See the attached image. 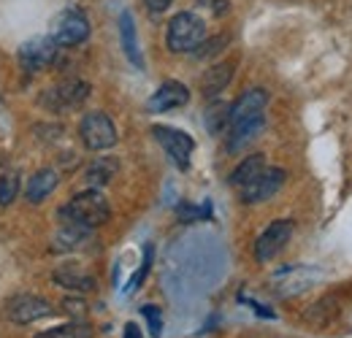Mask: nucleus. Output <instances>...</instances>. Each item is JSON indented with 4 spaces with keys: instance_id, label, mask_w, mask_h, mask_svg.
I'll list each match as a JSON object with an SVG mask.
<instances>
[{
    "instance_id": "obj_16",
    "label": "nucleus",
    "mask_w": 352,
    "mask_h": 338,
    "mask_svg": "<svg viewBox=\"0 0 352 338\" xmlns=\"http://www.w3.org/2000/svg\"><path fill=\"white\" fill-rule=\"evenodd\" d=\"M54 282L65 290H74V293H89L95 290V279L92 273L82 271V268H74V265H65V268H57L54 271Z\"/></svg>"
},
{
    "instance_id": "obj_23",
    "label": "nucleus",
    "mask_w": 352,
    "mask_h": 338,
    "mask_svg": "<svg viewBox=\"0 0 352 338\" xmlns=\"http://www.w3.org/2000/svg\"><path fill=\"white\" fill-rule=\"evenodd\" d=\"M228 120H230V106L228 103H212L209 109H206V127H209V133H222L225 127H228Z\"/></svg>"
},
{
    "instance_id": "obj_12",
    "label": "nucleus",
    "mask_w": 352,
    "mask_h": 338,
    "mask_svg": "<svg viewBox=\"0 0 352 338\" xmlns=\"http://www.w3.org/2000/svg\"><path fill=\"white\" fill-rule=\"evenodd\" d=\"M190 100V89L182 84V82H163L160 89L146 100V111L152 114H160V111H171L179 109Z\"/></svg>"
},
{
    "instance_id": "obj_10",
    "label": "nucleus",
    "mask_w": 352,
    "mask_h": 338,
    "mask_svg": "<svg viewBox=\"0 0 352 338\" xmlns=\"http://www.w3.org/2000/svg\"><path fill=\"white\" fill-rule=\"evenodd\" d=\"M57 49H60V43L54 41L52 36H49V38H33V41L22 43V49H19V63H22V68L30 71V74L44 71L46 65L54 63Z\"/></svg>"
},
{
    "instance_id": "obj_11",
    "label": "nucleus",
    "mask_w": 352,
    "mask_h": 338,
    "mask_svg": "<svg viewBox=\"0 0 352 338\" xmlns=\"http://www.w3.org/2000/svg\"><path fill=\"white\" fill-rule=\"evenodd\" d=\"M268 103V95L263 89H247L233 106H230V120H228V127L241 125V122H250V120H258L263 117V109Z\"/></svg>"
},
{
    "instance_id": "obj_3",
    "label": "nucleus",
    "mask_w": 352,
    "mask_h": 338,
    "mask_svg": "<svg viewBox=\"0 0 352 338\" xmlns=\"http://www.w3.org/2000/svg\"><path fill=\"white\" fill-rule=\"evenodd\" d=\"M79 135H82L85 146L92 152H103L117 144V127L111 122V117L103 111H89L79 125Z\"/></svg>"
},
{
    "instance_id": "obj_26",
    "label": "nucleus",
    "mask_w": 352,
    "mask_h": 338,
    "mask_svg": "<svg viewBox=\"0 0 352 338\" xmlns=\"http://www.w3.org/2000/svg\"><path fill=\"white\" fill-rule=\"evenodd\" d=\"M141 314H144L146 322H149V333H152V338H160V333H163V314H160V308H155V306H144Z\"/></svg>"
},
{
    "instance_id": "obj_6",
    "label": "nucleus",
    "mask_w": 352,
    "mask_h": 338,
    "mask_svg": "<svg viewBox=\"0 0 352 338\" xmlns=\"http://www.w3.org/2000/svg\"><path fill=\"white\" fill-rule=\"evenodd\" d=\"M54 314V306L38 295H14L6 303V317L16 325H30Z\"/></svg>"
},
{
    "instance_id": "obj_27",
    "label": "nucleus",
    "mask_w": 352,
    "mask_h": 338,
    "mask_svg": "<svg viewBox=\"0 0 352 338\" xmlns=\"http://www.w3.org/2000/svg\"><path fill=\"white\" fill-rule=\"evenodd\" d=\"M149 268H152V247H146V249H144V262H141V268H138V271L133 273L128 293H133V290H138V287L144 284V276L149 273Z\"/></svg>"
},
{
    "instance_id": "obj_24",
    "label": "nucleus",
    "mask_w": 352,
    "mask_h": 338,
    "mask_svg": "<svg viewBox=\"0 0 352 338\" xmlns=\"http://www.w3.org/2000/svg\"><path fill=\"white\" fill-rule=\"evenodd\" d=\"M19 195V173L16 170H8L0 176V209L11 206Z\"/></svg>"
},
{
    "instance_id": "obj_29",
    "label": "nucleus",
    "mask_w": 352,
    "mask_h": 338,
    "mask_svg": "<svg viewBox=\"0 0 352 338\" xmlns=\"http://www.w3.org/2000/svg\"><path fill=\"white\" fill-rule=\"evenodd\" d=\"M171 3H174V0H146V8H149V11H166Z\"/></svg>"
},
{
    "instance_id": "obj_15",
    "label": "nucleus",
    "mask_w": 352,
    "mask_h": 338,
    "mask_svg": "<svg viewBox=\"0 0 352 338\" xmlns=\"http://www.w3.org/2000/svg\"><path fill=\"white\" fill-rule=\"evenodd\" d=\"M263 117H258V120H250V122H241V125H233L228 127V152L230 155H236V152H241V149H247L261 133H263Z\"/></svg>"
},
{
    "instance_id": "obj_9",
    "label": "nucleus",
    "mask_w": 352,
    "mask_h": 338,
    "mask_svg": "<svg viewBox=\"0 0 352 338\" xmlns=\"http://www.w3.org/2000/svg\"><path fill=\"white\" fill-rule=\"evenodd\" d=\"M293 238V222L290 219H279V222H271L261 233V238L255 241V257L261 262L274 260L276 254L287 247V241Z\"/></svg>"
},
{
    "instance_id": "obj_22",
    "label": "nucleus",
    "mask_w": 352,
    "mask_h": 338,
    "mask_svg": "<svg viewBox=\"0 0 352 338\" xmlns=\"http://www.w3.org/2000/svg\"><path fill=\"white\" fill-rule=\"evenodd\" d=\"M120 168V163L114 157H103V160H95L92 166L87 168V181L92 187H103L114 179V173Z\"/></svg>"
},
{
    "instance_id": "obj_30",
    "label": "nucleus",
    "mask_w": 352,
    "mask_h": 338,
    "mask_svg": "<svg viewBox=\"0 0 352 338\" xmlns=\"http://www.w3.org/2000/svg\"><path fill=\"white\" fill-rule=\"evenodd\" d=\"M122 338H141L138 325H135V322H128V325H125V336H122Z\"/></svg>"
},
{
    "instance_id": "obj_21",
    "label": "nucleus",
    "mask_w": 352,
    "mask_h": 338,
    "mask_svg": "<svg viewBox=\"0 0 352 338\" xmlns=\"http://www.w3.org/2000/svg\"><path fill=\"white\" fill-rule=\"evenodd\" d=\"M36 338H92V325H87L85 319H74V322L57 325L52 330H44Z\"/></svg>"
},
{
    "instance_id": "obj_20",
    "label": "nucleus",
    "mask_w": 352,
    "mask_h": 338,
    "mask_svg": "<svg viewBox=\"0 0 352 338\" xmlns=\"http://www.w3.org/2000/svg\"><path fill=\"white\" fill-rule=\"evenodd\" d=\"M263 168H265V157H263V155H250L247 160H241V163L236 166V170L230 173V184L241 190L244 184H250V181H252V179H255V176H258V173H261Z\"/></svg>"
},
{
    "instance_id": "obj_8",
    "label": "nucleus",
    "mask_w": 352,
    "mask_h": 338,
    "mask_svg": "<svg viewBox=\"0 0 352 338\" xmlns=\"http://www.w3.org/2000/svg\"><path fill=\"white\" fill-rule=\"evenodd\" d=\"M285 184V170L282 168H263L250 184L241 187V201L244 203H263V201H271Z\"/></svg>"
},
{
    "instance_id": "obj_2",
    "label": "nucleus",
    "mask_w": 352,
    "mask_h": 338,
    "mask_svg": "<svg viewBox=\"0 0 352 338\" xmlns=\"http://www.w3.org/2000/svg\"><path fill=\"white\" fill-rule=\"evenodd\" d=\"M206 38V25L198 14H190V11H182L176 14L174 19L168 22V33H166V43L168 49L176 54H184V52H195Z\"/></svg>"
},
{
    "instance_id": "obj_4",
    "label": "nucleus",
    "mask_w": 352,
    "mask_h": 338,
    "mask_svg": "<svg viewBox=\"0 0 352 338\" xmlns=\"http://www.w3.org/2000/svg\"><path fill=\"white\" fill-rule=\"evenodd\" d=\"M89 22L79 8H65L54 16L52 22V38L60 46H76V43L87 41Z\"/></svg>"
},
{
    "instance_id": "obj_5",
    "label": "nucleus",
    "mask_w": 352,
    "mask_h": 338,
    "mask_svg": "<svg viewBox=\"0 0 352 338\" xmlns=\"http://www.w3.org/2000/svg\"><path fill=\"white\" fill-rule=\"evenodd\" d=\"M89 98L87 82H63L57 87H49L44 95L38 98V103L46 111H71L76 106H82Z\"/></svg>"
},
{
    "instance_id": "obj_1",
    "label": "nucleus",
    "mask_w": 352,
    "mask_h": 338,
    "mask_svg": "<svg viewBox=\"0 0 352 338\" xmlns=\"http://www.w3.org/2000/svg\"><path fill=\"white\" fill-rule=\"evenodd\" d=\"M57 216L65 225H82V227H98L103 222H109L111 216V206L106 201V195H100L98 190H85L79 195H74L65 206H60Z\"/></svg>"
},
{
    "instance_id": "obj_7",
    "label": "nucleus",
    "mask_w": 352,
    "mask_h": 338,
    "mask_svg": "<svg viewBox=\"0 0 352 338\" xmlns=\"http://www.w3.org/2000/svg\"><path fill=\"white\" fill-rule=\"evenodd\" d=\"M152 133H155L157 144L168 152V157L174 160L179 168H187V166H190L195 141H192L187 133H182V130H176V127H166V125H155L152 127Z\"/></svg>"
},
{
    "instance_id": "obj_18",
    "label": "nucleus",
    "mask_w": 352,
    "mask_h": 338,
    "mask_svg": "<svg viewBox=\"0 0 352 338\" xmlns=\"http://www.w3.org/2000/svg\"><path fill=\"white\" fill-rule=\"evenodd\" d=\"M120 36H122V49H125L128 60L135 68H144V57H141V49H138V36H135L131 11H122V16H120Z\"/></svg>"
},
{
    "instance_id": "obj_25",
    "label": "nucleus",
    "mask_w": 352,
    "mask_h": 338,
    "mask_svg": "<svg viewBox=\"0 0 352 338\" xmlns=\"http://www.w3.org/2000/svg\"><path fill=\"white\" fill-rule=\"evenodd\" d=\"M228 46V36H214V38H209V41H204L192 54L198 57V60H209V57H214L217 52H222Z\"/></svg>"
},
{
    "instance_id": "obj_28",
    "label": "nucleus",
    "mask_w": 352,
    "mask_h": 338,
    "mask_svg": "<svg viewBox=\"0 0 352 338\" xmlns=\"http://www.w3.org/2000/svg\"><path fill=\"white\" fill-rule=\"evenodd\" d=\"M206 8H212L214 14H225L228 11V0H201Z\"/></svg>"
},
{
    "instance_id": "obj_17",
    "label": "nucleus",
    "mask_w": 352,
    "mask_h": 338,
    "mask_svg": "<svg viewBox=\"0 0 352 338\" xmlns=\"http://www.w3.org/2000/svg\"><path fill=\"white\" fill-rule=\"evenodd\" d=\"M233 71H236V65H233V63H217V65H212V68L204 74V79H201V89H204V95H206V98L220 95L222 89L230 84Z\"/></svg>"
},
{
    "instance_id": "obj_19",
    "label": "nucleus",
    "mask_w": 352,
    "mask_h": 338,
    "mask_svg": "<svg viewBox=\"0 0 352 338\" xmlns=\"http://www.w3.org/2000/svg\"><path fill=\"white\" fill-rule=\"evenodd\" d=\"M89 241V227L82 225H65L60 227V233L54 236V249L57 252H68V249H79Z\"/></svg>"
},
{
    "instance_id": "obj_14",
    "label": "nucleus",
    "mask_w": 352,
    "mask_h": 338,
    "mask_svg": "<svg viewBox=\"0 0 352 338\" xmlns=\"http://www.w3.org/2000/svg\"><path fill=\"white\" fill-rule=\"evenodd\" d=\"M57 184H60V176H57V170L54 168L36 170V173L30 176L28 187H25V198H28V203H33V206L44 203L46 198L57 190Z\"/></svg>"
},
{
    "instance_id": "obj_13",
    "label": "nucleus",
    "mask_w": 352,
    "mask_h": 338,
    "mask_svg": "<svg viewBox=\"0 0 352 338\" xmlns=\"http://www.w3.org/2000/svg\"><path fill=\"white\" fill-rule=\"evenodd\" d=\"M314 279H317V273L309 271V268H287V271L274 276V293H279V295L304 293L314 284Z\"/></svg>"
}]
</instances>
